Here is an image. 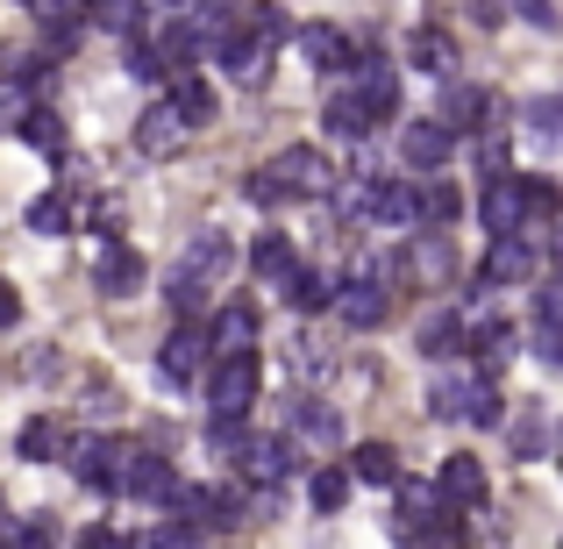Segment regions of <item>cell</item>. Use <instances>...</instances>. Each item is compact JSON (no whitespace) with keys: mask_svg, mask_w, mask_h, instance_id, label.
<instances>
[{"mask_svg":"<svg viewBox=\"0 0 563 549\" xmlns=\"http://www.w3.org/2000/svg\"><path fill=\"white\" fill-rule=\"evenodd\" d=\"M36 108H43V100H36V79L8 72V79H0V136H8V129H22Z\"/></svg>","mask_w":563,"mask_h":549,"instance_id":"cell-31","label":"cell"},{"mask_svg":"<svg viewBox=\"0 0 563 549\" xmlns=\"http://www.w3.org/2000/svg\"><path fill=\"white\" fill-rule=\"evenodd\" d=\"M14 457H22V464H57V457H65V428H57L51 414L22 421V436H14Z\"/></svg>","mask_w":563,"mask_h":549,"instance_id":"cell-25","label":"cell"},{"mask_svg":"<svg viewBox=\"0 0 563 549\" xmlns=\"http://www.w3.org/2000/svg\"><path fill=\"white\" fill-rule=\"evenodd\" d=\"M556 257H563V235H556Z\"/></svg>","mask_w":563,"mask_h":549,"instance_id":"cell-51","label":"cell"},{"mask_svg":"<svg viewBox=\"0 0 563 549\" xmlns=\"http://www.w3.org/2000/svg\"><path fill=\"white\" fill-rule=\"evenodd\" d=\"M292 43H300V57L314 72H343V65H357V57H350V36L335 22H307V29H292Z\"/></svg>","mask_w":563,"mask_h":549,"instance_id":"cell-17","label":"cell"},{"mask_svg":"<svg viewBox=\"0 0 563 549\" xmlns=\"http://www.w3.org/2000/svg\"><path fill=\"white\" fill-rule=\"evenodd\" d=\"M378 229H421V186L407 179H378V207H372Z\"/></svg>","mask_w":563,"mask_h":549,"instance_id":"cell-21","label":"cell"},{"mask_svg":"<svg viewBox=\"0 0 563 549\" xmlns=\"http://www.w3.org/2000/svg\"><path fill=\"white\" fill-rule=\"evenodd\" d=\"M528 272H536V243H528L521 229H507V235H493V250H485L478 286H521Z\"/></svg>","mask_w":563,"mask_h":549,"instance_id":"cell-9","label":"cell"},{"mask_svg":"<svg viewBox=\"0 0 563 549\" xmlns=\"http://www.w3.org/2000/svg\"><path fill=\"white\" fill-rule=\"evenodd\" d=\"M321 129H329L335 143H364L378 129V114H372V100L350 86V94H329V108H321Z\"/></svg>","mask_w":563,"mask_h":549,"instance_id":"cell-14","label":"cell"},{"mask_svg":"<svg viewBox=\"0 0 563 549\" xmlns=\"http://www.w3.org/2000/svg\"><path fill=\"white\" fill-rule=\"evenodd\" d=\"M93 286L108 293V300H129V293H143V257L129 243H108L100 250V264H93Z\"/></svg>","mask_w":563,"mask_h":549,"instance_id":"cell-18","label":"cell"},{"mask_svg":"<svg viewBox=\"0 0 563 549\" xmlns=\"http://www.w3.org/2000/svg\"><path fill=\"white\" fill-rule=\"evenodd\" d=\"M350 471H357V485H399L407 479L393 442H357V450H350Z\"/></svg>","mask_w":563,"mask_h":549,"instance_id":"cell-26","label":"cell"},{"mask_svg":"<svg viewBox=\"0 0 563 549\" xmlns=\"http://www.w3.org/2000/svg\"><path fill=\"white\" fill-rule=\"evenodd\" d=\"M514 350V336L499 329V321H471V358H478V371H499Z\"/></svg>","mask_w":563,"mask_h":549,"instance_id":"cell-38","label":"cell"},{"mask_svg":"<svg viewBox=\"0 0 563 549\" xmlns=\"http://www.w3.org/2000/svg\"><path fill=\"white\" fill-rule=\"evenodd\" d=\"M22 136H29V143H36V151H51V157H65V122H57V114H51V108H36V114H29V122H22Z\"/></svg>","mask_w":563,"mask_h":549,"instance_id":"cell-41","label":"cell"},{"mask_svg":"<svg viewBox=\"0 0 563 549\" xmlns=\"http://www.w3.org/2000/svg\"><path fill=\"white\" fill-rule=\"evenodd\" d=\"M514 442H521V457H536V450H542V421H536V414H528V421L514 428Z\"/></svg>","mask_w":563,"mask_h":549,"instance_id":"cell-49","label":"cell"},{"mask_svg":"<svg viewBox=\"0 0 563 549\" xmlns=\"http://www.w3.org/2000/svg\"><path fill=\"white\" fill-rule=\"evenodd\" d=\"M471 378H478V371H442V378L428 385V414H435V421H464V393H471Z\"/></svg>","mask_w":563,"mask_h":549,"instance_id":"cell-32","label":"cell"},{"mask_svg":"<svg viewBox=\"0 0 563 549\" xmlns=\"http://www.w3.org/2000/svg\"><path fill=\"white\" fill-rule=\"evenodd\" d=\"M250 200H257V207H286V200H300V193L278 179V165H264L257 179H250Z\"/></svg>","mask_w":563,"mask_h":549,"instance_id":"cell-43","label":"cell"},{"mask_svg":"<svg viewBox=\"0 0 563 549\" xmlns=\"http://www.w3.org/2000/svg\"><path fill=\"white\" fill-rule=\"evenodd\" d=\"M292 421H300L307 436H321V442L335 436V414H329V407H314V399H307V393H292Z\"/></svg>","mask_w":563,"mask_h":549,"instance_id":"cell-44","label":"cell"},{"mask_svg":"<svg viewBox=\"0 0 563 549\" xmlns=\"http://www.w3.org/2000/svg\"><path fill=\"white\" fill-rule=\"evenodd\" d=\"M528 343H536V358L550 364V371H563V321H536V336H528Z\"/></svg>","mask_w":563,"mask_h":549,"instance_id":"cell-45","label":"cell"},{"mask_svg":"<svg viewBox=\"0 0 563 549\" xmlns=\"http://www.w3.org/2000/svg\"><path fill=\"white\" fill-rule=\"evenodd\" d=\"M292 264H300V257H292V243H286V235H278V229L250 243V272H257V278H272V286H278V278L292 272Z\"/></svg>","mask_w":563,"mask_h":549,"instance_id":"cell-34","label":"cell"},{"mask_svg":"<svg viewBox=\"0 0 563 549\" xmlns=\"http://www.w3.org/2000/svg\"><path fill=\"white\" fill-rule=\"evenodd\" d=\"M172 514L192 521L200 536H221V528H235V485H179V493H172Z\"/></svg>","mask_w":563,"mask_h":549,"instance_id":"cell-6","label":"cell"},{"mask_svg":"<svg viewBox=\"0 0 563 549\" xmlns=\"http://www.w3.org/2000/svg\"><path fill=\"white\" fill-rule=\"evenodd\" d=\"M335 315H343V329H378L385 315H393V286L372 272V278H350L343 293H335Z\"/></svg>","mask_w":563,"mask_h":549,"instance_id":"cell-11","label":"cell"},{"mask_svg":"<svg viewBox=\"0 0 563 549\" xmlns=\"http://www.w3.org/2000/svg\"><path fill=\"white\" fill-rule=\"evenodd\" d=\"M186 136H192V122L172 108V100H165V108H143V114H136V151H143V157H179Z\"/></svg>","mask_w":563,"mask_h":549,"instance_id":"cell-13","label":"cell"},{"mask_svg":"<svg viewBox=\"0 0 563 549\" xmlns=\"http://www.w3.org/2000/svg\"><path fill=\"white\" fill-rule=\"evenodd\" d=\"M214 358H235V350H257V307L250 300H235V307H221L214 315Z\"/></svg>","mask_w":563,"mask_h":549,"instance_id":"cell-22","label":"cell"},{"mask_svg":"<svg viewBox=\"0 0 563 549\" xmlns=\"http://www.w3.org/2000/svg\"><path fill=\"white\" fill-rule=\"evenodd\" d=\"M442 507H456V499L442 493V479H435V485H428V479H399V485H393V536H399V542H421V528L435 521Z\"/></svg>","mask_w":563,"mask_h":549,"instance_id":"cell-3","label":"cell"},{"mask_svg":"<svg viewBox=\"0 0 563 549\" xmlns=\"http://www.w3.org/2000/svg\"><path fill=\"white\" fill-rule=\"evenodd\" d=\"M536 321H563V278H550V286L536 293Z\"/></svg>","mask_w":563,"mask_h":549,"instance_id":"cell-46","label":"cell"},{"mask_svg":"<svg viewBox=\"0 0 563 549\" xmlns=\"http://www.w3.org/2000/svg\"><path fill=\"white\" fill-rule=\"evenodd\" d=\"M350 485H357V471H350V464L307 471V507H314V514H343L350 507Z\"/></svg>","mask_w":563,"mask_h":549,"instance_id":"cell-23","label":"cell"},{"mask_svg":"<svg viewBox=\"0 0 563 549\" xmlns=\"http://www.w3.org/2000/svg\"><path fill=\"white\" fill-rule=\"evenodd\" d=\"M207 358H214V336H207V329H192V321L179 315V329L165 336V350H157V378L192 385V378L207 371Z\"/></svg>","mask_w":563,"mask_h":549,"instance_id":"cell-5","label":"cell"},{"mask_svg":"<svg viewBox=\"0 0 563 549\" xmlns=\"http://www.w3.org/2000/svg\"><path fill=\"white\" fill-rule=\"evenodd\" d=\"M243 29H250V36H264V43H286V36H292V14H286V8H272V0H250Z\"/></svg>","mask_w":563,"mask_h":549,"instance_id":"cell-39","label":"cell"},{"mask_svg":"<svg viewBox=\"0 0 563 549\" xmlns=\"http://www.w3.org/2000/svg\"><path fill=\"white\" fill-rule=\"evenodd\" d=\"M86 8H93V0H29V14H36L43 29H79Z\"/></svg>","mask_w":563,"mask_h":549,"instance_id":"cell-42","label":"cell"},{"mask_svg":"<svg viewBox=\"0 0 563 549\" xmlns=\"http://www.w3.org/2000/svg\"><path fill=\"white\" fill-rule=\"evenodd\" d=\"M521 207H528V229H556L563 186H556V179H521Z\"/></svg>","mask_w":563,"mask_h":549,"instance_id":"cell-33","label":"cell"},{"mask_svg":"<svg viewBox=\"0 0 563 549\" xmlns=\"http://www.w3.org/2000/svg\"><path fill=\"white\" fill-rule=\"evenodd\" d=\"M229 264H235L229 229H200V235H192V243L179 250V264H172V286H165L172 315H200V307L214 300V286L229 278Z\"/></svg>","mask_w":563,"mask_h":549,"instance_id":"cell-1","label":"cell"},{"mask_svg":"<svg viewBox=\"0 0 563 549\" xmlns=\"http://www.w3.org/2000/svg\"><path fill=\"white\" fill-rule=\"evenodd\" d=\"M93 22L108 29V36H136L143 29V0H93Z\"/></svg>","mask_w":563,"mask_h":549,"instance_id":"cell-40","label":"cell"},{"mask_svg":"<svg viewBox=\"0 0 563 549\" xmlns=\"http://www.w3.org/2000/svg\"><path fill=\"white\" fill-rule=\"evenodd\" d=\"M272 165H278V179L300 193V200H321V193L343 186V179H335V165L314 151V143H292V151H278V157H272Z\"/></svg>","mask_w":563,"mask_h":549,"instance_id":"cell-7","label":"cell"},{"mask_svg":"<svg viewBox=\"0 0 563 549\" xmlns=\"http://www.w3.org/2000/svg\"><path fill=\"white\" fill-rule=\"evenodd\" d=\"M114 457H122V442H100V436H65V464L79 485H93V493H114Z\"/></svg>","mask_w":563,"mask_h":549,"instance_id":"cell-12","label":"cell"},{"mask_svg":"<svg viewBox=\"0 0 563 549\" xmlns=\"http://www.w3.org/2000/svg\"><path fill=\"white\" fill-rule=\"evenodd\" d=\"M435 114H442V122L456 129V136H471V129H493V122H499V100H485L478 86H450Z\"/></svg>","mask_w":563,"mask_h":549,"instance_id":"cell-19","label":"cell"},{"mask_svg":"<svg viewBox=\"0 0 563 549\" xmlns=\"http://www.w3.org/2000/svg\"><path fill=\"white\" fill-rule=\"evenodd\" d=\"M442 493H450L456 507H485V464L478 457H450V464H442Z\"/></svg>","mask_w":563,"mask_h":549,"instance_id":"cell-29","label":"cell"},{"mask_svg":"<svg viewBox=\"0 0 563 549\" xmlns=\"http://www.w3.org/2000/svg\"><path fill=\"white\" fill-rule=\"evenodd\" d=\"M450 151H456V129L442 122H407L399 129V165H413V172H442L450 165Z\"/></svg>","mask_w":563,"mask_h":549,"instance_id":"cell-8","label":"cell"},{"mask_svg":"<svg viewBox=\"0 0 563 549\" xmlns=\"http://www.w3.org/2000/svg\"><path fill=\"white\" fill-rule=\"evenodd\" d=\"M478 221H485V235L528 229V207H521V179H507V172H493V186H485V200H478Z\"/></svg>","mask_w":563,"mask_h":549,"instance_id":"cell-15","label":"cell"},{"mask_svg":"<svg viewBox=\"0 0 563 549\" xmlns=\"http://www.w3.org/2000/svg\"><path fill=\"white\" fill-rule=\"evenodd\" d=\"M257 385H264L257 350H235V358H221L214 371H207V407H214V414H250Z\"/></svg>","mask_w":563,"mask_h":549,"instance_id":"cell-2","label":"cell"},{"mask_svg":"<svg viewBox=\"0 0 563 549\" xmlns=\"http://www.w3.org/2000/svg\"><path fill=\"white\" fill-rule=\"evenodd\" d=\"M421 350L435 364H450L456 350H471V321H464V307H442V315H428L421 321Z\"/></svg>","mask_w":563,"mask_h":549,"instance_id":"cell-20","label":"cell"},{"mask_svg":"<svg viewBox=\"0 0 563 549\" xmlns=\"http://www.w3.org/2000/svg\"><path fill=\"white\" fill-rule=\"evenodd\" d=\"M22 221H29L36 235H65V229H71V200H65V193H36Z\"/></svg>","mask_w":563,"mask_h":549,"instance_id":"cell-37","label":"cell"},{"mask_svg":"<svg viewBox=\"0 0 563 549\" xmlns=\"http://www.w3.org/2000/svg\"><path fill=\"white\" fill-rule=\"evenodd\" d=\"M14 321H22V293L0 286V329H14Z\"/></svg>","mask_w":563,"mask_h":549,"instance_id":"cell-50","label":"cell"},{"mask_svg":"<svg viewBox=\"0 0 563 549\" xmlns=\"http://www.w3.org/2000/svg\"><path fill=\"white\" fill-rule=\"evenodd\" d=\"M172 108H179L192 129H207L214 122V86H207L200 72H172Z\"/></svg>","mask_w":563,"mask_h":549,"instance_id":"cell-27","label":"cell"},{"mask_svg":"<svg viewBox=\"0 0 563 549\" xmlns=\"http://www.w3.org/2000/svg\"><path fill=\"white\" fill-rule=\"evenodd\" d=\"M278 293H286L292 315H321V307H335V293H343V286H335L329 272H314V264H292V272L278 278Z\"/></svg>","mask_w":563,"mask_h":549,"instance_id":"cell-16","label":"cell"},{"mask_svg":"<svg viewBox=\"0 0 563 549\" xmlns=\"http://www.w3.org/2000/svg\"><path fill=\"white\" fill-rule=\"evenodd\" d=\"M499 385H493V371H478V378H471V393H464V421L471 428H499Z\"/></svg>","mask_w":563,"mask_h":549,"instance_id":"cell-36","label":"cell"},{"mask_svg":"<svg viewBox=\"0 0 563 549\" xmlns=\"http://www.w3.org/2000/svg\"><path fill=\"white\" fill-rule=\"evenodd\" d=\"M471 22H485V29H499V22H507V0H471Z\"/></svg>","mask_w":563,"mask_h":549,"instance_id":"cell-48","label":"cell"},{"mask_svg":"<svg viewBox=\"0 0 563 549\" xmlns=\"http://www.w3.org/2000/svg\"><path fill=\"white\" fill-rule=\"evenodd\" d=\"M514 14H521V22H536V29H556V8H550V0H514Z\"/></svg>","mask_w":563,"mask_h":549,"instance_id":"cell-47","label":"cell"},{"mask_svg":"<svg viewBox=\"0 0 563 549\" xmlns=\"http://www.w3.org/2000/svg\"><path fill=\"white\" fill-rule=\"evenodd\" d=\"M521 136H528V143H563V94L521 100Z\"/></svg>","mask_w":563,"mask_h":549,"instance_id":"cell-28","label":"cell"},{"mask_svg":"<svg viewBox=\"0 0 563 549\" xmlns=\"http://www.w3.org/2000/svg\"><path fill=\"white\" fill-rule=\"evenodd\" d=\"M350 86H357V94L372 100V114H378V122L393 114V100H399V79H393V65H385V57H357V72H350Z\"/></svg>","mask_w":563,"mask_h":549,"instance_id":"cell-24","label":"cell"},{"mask_svg":"<svg viewBox=\"0 0 563 549\" xmlns=\"http://www.w3.org/2000/svg\"><path fill=\"white\" fill-rule=\"evenodd\" d=\"M456 215H464V193H456L450 179H428L421 186V229H450Z\"/></svg>","mask_w":563,"mask_h":549,"instance_id":"cell-35","label":"cell"},{"mask_svg":"<svg viewBox=\"0 0 563 549\" xmlns=\"http://www.w3.org/2000/svg\"><path fill=\"white\" fill-rule=\"evenodd\" d=\"M235 471H243L250 485L272 493V485H286L292 471H300V450H292V436H250L243 457H235Z\"/></svg>","mask_w":563,"mask_h":549,"instance_id":"cell-4","label":"cell"},{"mask_svg":"<svg viewBox=\"0 0 563 549\" xmlns=\"http://www.w3.org/2000/svg\"><path fill=\"white\" fill-rule=\"evenodd\" d=\"M407 65H413V72H435V79H442V72L456 65V43L442 36V29H413V36H407Z\"/></svg>","mask_w":563,"mask_h":549,"instance_id":"cell-30","label":"cell"},{"mask_svg":"<svg viewBox=\"0 0 563 549\" xmlns=\"http://www.w3.org/2000/svg\"><path fill=\"white\" fill-rule=\"evenodd\" d=\"M214 57H221V72H229L235 86H264V79H272V43L250 36V29L221 36V43H214Z\"/></svg>","mask_w":563,"mask_h":549,"instance_id":"cell-10","label":"cell"}]
</instances>
